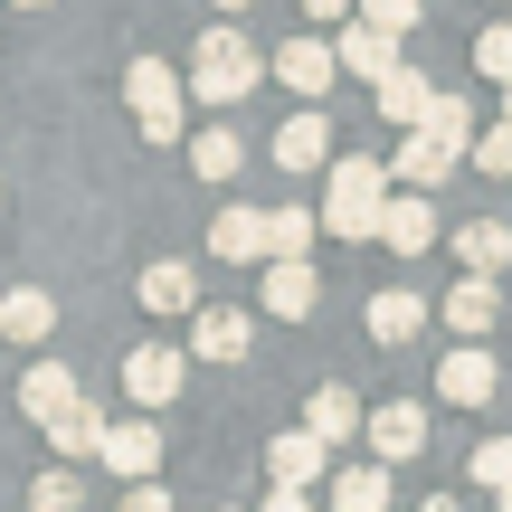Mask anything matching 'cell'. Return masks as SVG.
<instances>
[{"label": "cell", "instance_id": "5", "mask_svg": "<svg viewBox=\"0 0 512 512\" xmlns=\"http://www.w3.org/2000/svg\"><path fill=\"white\" fill-rule=\"evenodd\" d=\"M494 389H503V370H494V351H484V342H456L437 361V399L446 408H494Z\"/></svg>", "mask_w": 512, "mask_h": 512}, {"label": "cell", "instance_id": "37", "mask_svg": "<svg viewBox=\"0 0 512 512\" xmlns=\"http://www.w3.org/2000/svg\"><path fill=\"white\" fill-rule=\"evenodd\" d=\"M266 512H313V503L304 494H266Z\"/></svg>", "mask_w": 512, "mask_h": 512}, {"label": "cell", "instance_id": "17", "mask_svg": "<svg viewBox=\"0 0 512 512\" xmlns=\"http://www.w3.org/2000/svg\"><path fill=\"white\" fill-rule=\"evenodd\" d=\"M247 313L238 304H209V313H190V351H200V361H247Z\"/></svg>", "mask_w": 512, "mask_h": 512}, {"label": "cell", "instance_id": "41", "mask_svg": "<svg viewBox=\"0 0 512 512\" xmlns=\"http://www.w3.org/2000/svg\"><path fill=\"white\" fill-rule=\"evenodd\" d=\"M19 10H48V0H19Z\"/></svg>", "mask_w": 512, "mask_h": 512}, {"label": "cell", "instance_id": "21", "mask_svg": "<svg viewBox=\"0 0 512 512\" xmlns=\"http://www.w3.org/2000/svg\"><path fill=\"white\" fill-rule=\"evenodd\" d=\"M427 238H437V209H427L418 190H408V200H389V209H380V247H389V256H418Z\"/></svg>", "mask_w": 512, "mask_h": 512}, {"label": "cell", "instance_id": "28", "mask_svg": "<svg viewBox=\"0 0 512 512\" xmlns=\"http://www.w3.org/2000/svg\"><path fill=\"white\" fill-rule=\"evenodd\" d=\"M238 162H247V143H238L228 124L190 133V171H200V181H238Z\"/></svg>", "mask_w": 512, "mask_h": 512}, {"label": "cell", "instance_id": "7", "mask_svg": "<svg viewBox=\"0 0 512 512\" xmlns=\"http://www.w3.org/2000/svg\"><path fill=\"white\" fill-rule=\"evenodd\" d=\"M95 456H105V475H124V484H152V465H162V427H152V418H114Z\"/></svg>", "mask_w": 512, "mask_h": 512}, {"label": "cell", "instance_id": "8", "mask_svg": "<svg viewBox=\"0 0 512 512\" xmlns=\"http://www.w3.org/2000/svg\"><path fill=\"white\" fill-rule=\"evenodd\" d=\"M181 342H143V351H133V361H124V389H133V408H171V399H181Z\"/></svg>", "mask_w": 512, "mask_h": 512}, {"label": "cell", "instance_id": "13", "mask_svg": "<svg viewBox=\"0 0 512 512\" xmlns=\"http://www.w3.org/2000/svg\"><path fill=\"white\" fill-rule=\"evenodd\" d=\"M76 399H86V389H76V370H67V361H29V380H19V418H29V427L67 418Z\"/></svg>", "mask_w": 512, "mask_h": 512}, {"label": "cell", "instance_id": "31", "mask_svg": "<svg viewBox=\"0 0 512 512\" xmlns=\"http://www.w3.org/2000/svg\"><path fill=\"white\" fill-rule=\"evenodd\" d=\"M351 19H370V29H389V38H408V29L427 19V0H361Z\"/></svg>", "mask_w": 512, "mask_h": 512}, {"label": "cell", "instance_id": "3", "mask_svg": "<svg viewBox=\"0 0 512 512\" xmlns=\"http://www.w3.org/2000/svg\"><path fill=\"white\" fill-rule=\"evenodd\" d=\"M124 105H133V133L143 143H181V76L162 57H133L124 67Z\"/></svg>", "mask_w": 512, "mask_h": 512}, {"label": "cell", "instance_id": "35", "mask_svg": "<svg viewBox=\"0 0 512 512\" xmlns=\"http://www.w3.org/2000/svg\"><path fill=\"white\" fill-rule=\"evenodd\" d=\"M124 512H171V494H162V484H133V494H124Z\"/></svg>", "mask_w": 512, "mask_h": 512}, {"label": "cell", "instance_id": "18", "mask_svg": "<svg viewBox=\"0 0 512 512\" xmlns=\"http://www.w3.org/2000/svg\"><path fill=\"white\" fill-rule=\"evenodd\" d=\"M361 418H370V408L351 399L342 380H323V389H313V399H304V427H313V437H323V446H342V437H361Z\"/></svg>", "mask_w": 512, "mask_h": 512}, {"label": "cell", "instance_id": "16", "mask_svg": "<svg viewBox=\"0 0 512 512\" xmlns=\"http://www.w3.org/2000/svg\"><path fill=\"white\" fill-rule=\"evenodd\" d=\"M494 323H503V294H494V275H465V285L446 294V332H456V342H484Z\"/></svg>", "mask_w": 512, "mask_h": 512}, {"label": "cell", "instance_id": "2", "mask_svg": "<svg viewBox=\"0 0 512 512\" xmlns=\"http://www.w3.org/2000/svg\"><path fill=\"white\" fill-rule=\"evenodd\" d=\"M256 76H266V57H256V38L228 29V19L190 48V95H200V105H238V95H256Z\"/></svg>", "mask_w": 512, "mask_h": 512}, {"label": "cell", "instance_id": "23", "mask_svg": "<svg viewBox=\"0 0 512 512\" xmlns=\"http://www.w3.org/2000/svg\"><path fill=\"white\" fill-rule=\"evenodd\" d=\"M313 304H323V285H313V266H266V313H275V323H304Z\"/></svg>", "mask_w": 512, "mask_h": 512}, {"label": "cell", "instance_id": "15", "mask_svg": "<svg viewBox=\"0 0 512 512\" xmlns=\"http://www.w3.org/2000/svg\"><path fill=\"white\" fill-rule=\"evenodd\" d=\"M209 256L219 266H266V209H219L209 219Z\"/></svg>", "mask_w": 512, "mask_h": 512}, {"label": "cell", "instance_id": "29", "mask_svg": "<svg viewBox=\"0 0 512 512\" xmlns=\"http://www.w3.org/2000/svg\"><path fill=\"white\" fill-rule=\"evenodd\" d=\"M29 512H86V484H76L67 465H48V475L29 484Z\"/></svg>", "mask_w": 512, "mask_h": 512}, {"label": "cell", "instance_id": "32", "mask_svg": "<svg viewBox=\"0 0 512 512\" xmlns=\"http://www.w3.org/2000/svg\"><path fill=\"white\" fill-rule=\"evenodd\" d=\"M465 162H484V171H503V181H512V124H475Z\"/></svg>", "mask_w": 512, "mask_h": 512}, {"label": "cell", "instance_id": "4", "mask_svg": "<svg viewBox=\"0 0 512 512\" xmlns=\"http://www.w3.org/2000/svg\"><path fill=\"white\" fill-rule=\"evenodd\" d=\"M266 475H275V494H313L332 475V446L313 427H285V437H266Z\"/></svg>", "mask_w": 512, "mask_h": 512}, {"label": "cell", "instance_id": "26", "mask_svg": "<svg viewBox=\"0 0 512 512\" xmlns=\"http://www.w3.org/2000/svg\"><path fill=\"white\" fill-rule=\"evenodd\" d=\"M332 512H389V465H342L332 475Z\"/></svg>", "mask_w": 512, "mask_h": 512}, {"label": "cell", "instance_id": "38", "mask_svg": "<svg viewBox=\"0 0 512 512\" xmlns=\"http://www.w3.org/2000/svg\"><path fill=\"white\" fill-rule=\"evenodd\" d=\"M209 10H256V0H209Z\"/></svg>", "mask_w": 512, "mask_h": 512}, {"label": "cell", "instance_id": "22", "mask_svg": "<svg viewBox=\"0 0 512 512\" xmlns=\"http://www.w3.org/2000/svg\"><path fill=\"white\" fill-rule=\"evenodd\" d=\"M57 332V304L38 285H19V294H0V342H48Z\"/></svg>", "mask_w": 512, "mask_h": 512}, {"label": "cell", "instance_id": "19", "mask_svg": "<svg viewBox=\"0 0 512 512\" xmlns=\"http://www.w3.org/2000/svg\"><path fill=\"white\" fill-rule=\"evenodd\" d=\"M133 294H143V313H190V304H200V275H190L181 256H162V266L133 275Z\"/></svg>", "mask_w": 512, "mask_h": 512}, {"label": "cell", "instance_id": "20", "mask_svg": "<svg viewBox=\"0 0 512 512\" xmlns=\"http://www.w3.org/2000/svg\"><path fill=\"white\" fill-rule=\"evenodd\" d=\"M323 152H332L323 114H285V124H275V162H285V171H323Z\"/></svg>", "mask_w": 512, "mask_h": 512}, {"label": "cell", "instance_id": "30", "mask_svg": "<svg viewBox=\"0 0 512 512\" xmlns=\"http://www.w3.org/2000/svg\"><path fill=\"white\" fill-rule=\"evenodd\" d=\"M475 67L494 76V86H512V19H494V29H475Z\"/></svg>", "mask_w": 512, "mask_h": 512}, {"label": "cell", "instance_id": "36", "mask_svg": "<svg viewBox=\"0 0 512 512\" xmlns=\"http://www.w3.org/2000/svg\"><path fill=\"white\" fill-rule=\"evenodd\" d=\"M304 10H313V19H323V29H342V19H351V10H361V0H304Z\"/></svg>", "mask_w": 512, "mask_h": 512}, {"label": "cell", "instance_id": "40", "mask_svg": "<svg viewBox=\"0 0 512 512\" xmlns=\"http://www.w3.org/2000/svg\"><path fill=\"white\" fill-rule=\"evenodd\" d=\"M503 124H512V86H503Z\"/></svg>", "mask_w": 512, "mask_h": 512}, {"label": "cell", "instance_id": "12", "mask_svg": "<svg viewBox=\"0 0 512 512\" xmlns=\"http://www.w3.org/2000/svg\"><path fill=\"white\" fill-rule=\"evenodd\" d=\"M361 323H370V342H380V351H408V342L427 332V294L389 285V294H370V313H361Z\"/></svg>", "mask_w": 512, "mask_h": 512}, {"label": "cell", "instance_id": "27", "mask_svg": "<svg viewBox=\"0 0 512 512\" xmlns=\"http://www.w3.org/2000/svg\"><path fill=\"white\" fill-rule=\"evenodd\" d=\"M456 256H465L475 275H494V266H512V228H503V219H465V228H456Z\"/></svg>", "mask_w": 512, "mask_h": 512}, {"label": "cell", "instance_id": "33", "mask_svg": "<svg viewBox=\"0 0 512 512\" xmlns=\"http://www.w3.org/2000/svg\"><path fill=\"white\" fill-rule=\"evenodd\" d=\"M475 484H484V494H512V437H484L475 446Z\"/></svg>", "mask_w": 512, "mask_h": 512}, {"label": "cell", "instance_id": "11", "mask_svg": "<svg viewBox=\"0 0 512 512\" xmlns=\"http://www.w3.org/2000/svg\"><path fill=\"white\" fill-rule=\"evenodd\" d=\"M465 162V143H446V133H399V162H389V181H408V190H437L446 181V171H456Z\"/></svg>", "mask_w": 512, "mask_h": 512}, {"label": "cell", "instance_id": "10", "mask_svg": "<svg viewBox=\"0 0 512 512\" xmlns=\"http://www.w3.org/2000/svg\"><path fill=\"white\" fill-rule=\"evenodd\" d=\"M266 67H275V76H285V86H294V95L313 105V95H332V76H342V57H332V38H285V48H275Z\"/></svg>", "mask_w": 512, "mask_h": 512}, {"label": "cell", "instance_id": "9", "mask_svg": "<svg viewBox=\"0 0 512 512\" xmlns=\"http://www.w3.org/2000/svg\"><path fill=\"white\" fill-rule=\"evenodd\" d=\"M332 57H342V76L380 86V76L399 67V38H389V29H370V19H342V29H332Z\"/></svg>", "mask_w": 512, "mask_h": 512}, {"label": "cell", "instance_id": "6", "mask_svg": "<svg viewBox=\"0 0 512 512\" xmlns=\"http://www.w3.org/2000/svg\"><path fill=\"white\" fill-rule=\"evenodd\" d=\"M370 465H408V456H427V408L418 399H389V408H370Z\"/></svg>", "mask_w": 512, "mask_h": 512}, {"label": "cell", "instance_id": "24", "mask_svg": "<svg viewBox=\"0 0 512 512\" xmlns=\"http://www.w3.org/2000/svg\"><path fill=\"white\" fill-rule=\"evenodd\" d=\"M105 427H114L105 408H95V399H76L67 418H48V446H57L67 465H76V456H95V446H105Z\"/></svg>", "mask_w": 512, "mask_h": 512}, {"label": "cell", "instance_id": "39", "mask_svg": "<svg viewBox=\"0 0 512 512\" xmlns=\"http://www.w3.org/2000/svg\"><path fill=\"white\" fill-rule=\"evenodd\" d=\"M427 512H465V503H446V494H437V503H427Z\"/></svg>", "mask_w": 512, "mask_h": 512}, {"label": "cell", "instance_id": "1", "mask_svg": "<svg viewBox=\"0 0 512 512\" xmlns=\"http://www.w3.org/2000/svg\"><path fill=\"white\" fill-rule=\"evenodd\" d=\"M380 209H389V162L342 152V162H332V200L313 209V219H323L332 238H380Z\"/></svg>", "mask_w": 512, "mask_h": 512}, {"label": "cell", "instance_id": "25", "mask_svg": "<svg viewBox=\"0 0 512 512\" xmlns=\"http://www.w3.org/2000/svg\"><path fill=\"white\" fill-rule=\"evenodd\" d=\"M313 209H266V266H304L313 256Z\"/></svg>", "mask_w": 512, "mask_h": 512}, {"label": "cell", "instance_id": "14", "mask_svg": "<svg viewBox=\"0 0 512 512\" xmlns=\"http://www.w3.org/2000/svg\"><path fill=\"white\" fill-rule=\"evenodd\" d=\"M370 105H380V114H389L399 133H418V124H427V105H437V86H427V76H418V67L399 57V67H389L380 86H370Z\"/></svg>", "mask_w": 512, "mask_h": 512}, {"label": "cell", "instance_id": "34", "mask_svg": "<svg viewBox=\"0 0 512 512\" xmlns=\"http://www.w3.org/2000/svg\"><path fill=\"white\" fill-rule=\"evenodd\" d=\"M427 133H446V143H475V105H465V95H437V105H427Z\"/></svg>", "mask_w": 512, "mask_h": 512}]
</instances>
